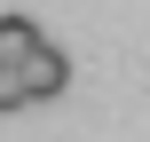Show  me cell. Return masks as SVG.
I'll use <instances>...</instances> for the list:
<instances>
[{
	"instance_id": "cell-1",
	"label": "cell",
	"mask_w": 150,
	"mask_h": 142,
	"mask_svg": "<svg viewBox=\"0 0 150 142\" xmlns=\"http://www.w3.org/2000/svg\"><path fill=\"white\" fill-rule=\"evenodd\" d=\"M63 87H71V55H63L55 40H40V47L16 63V95H24V111H32V103H55Z\"/></svg>"
},
{
	"instance_id": "cell-2",
	"label": "cell",
	"mask_w": 150,
	"mask_h": 142,
	"mask_svg": "<svg viewBox=\"0 0 150 142\" xmlns=\"http://www.w3.org/2000/svg\"><path fill=\"white\" fill-rule=\"evenodd\" d=\"M40 40H47V32H40L32 16H0V71H16V63H24Z\"/></svg>"
},
{
	"instance_id": "cell-3",
	"label": "cell",
	"mask_w": 150,
	"mask_h": 142,
	"mask_svg": "<svg viewBox=\"0 0 150 142\" xmlns=\"http://www.w3.org/2000/svg\"><path fill=\"white\" fill-rule=\"evenodd\" d=\"M0 111H24V95H16V71H0Z\"/></svg>"
}]
</instances>
